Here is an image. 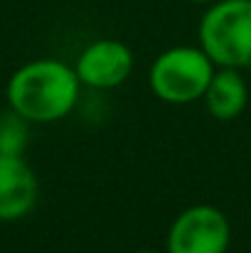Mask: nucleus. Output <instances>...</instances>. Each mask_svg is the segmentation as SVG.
<instances>
[{"label":"nucleus","mask_w":251,"mask_h":253,"mask_svg":"<svg viewBox=\"0 0 251 253\" xmlns=\"http://www.w3.org/2000/svg\"><path fill=\"white\" fill-rule=\"evenodd\" d=\"M202 98L207 103V111L217 121H234L249 103V86L239 69L217 67Z\"/></svg>","instance_id":"obj_7"},{"label":"nucleus","mask_w":251,"mask_h":253,"mask_svg":"<svg viewBox=\"0 0 251 253\" xmlns=\"http://www.w3.org/2000/svg\"><path fill=\"white\" fill-rule=\"evenodd\" d=\"M190 2H212V0H190Z\"/></svg>","instance_id":"obj_10"},{"label":"nucleus","mask_w":251,"mask_h":253,"mask_svg":"<svg viewBox=\"0 0 251 253\" xmlns=\"http://www.w3.org/2000/svg\"><path fill=\"white\" fill-rule=\"evenodd\" d=\"M133 52L126 42L118 40H96L86 44L74 64V72L82 86L89 88H116L133 72Z\"/></svg>","instance_id":"obj_5"},{"label":"nucleus","mask_w":251,"mask_h":253,"mask_svg":"<svg viewBox=\"0 0 251 253\" xmlns=\"http://www.w3.org/2000/svg\"><path fill=\"white\" fill-rule=\"evenodd\" d=\"M232 226L222 209L195 204L175 216L167 229L165 253H227Z\"/></svg>","instance_id":"obj_4"},{"label":"nucleus","mask_w":251,"mask_h":253,"mask_svg":"<svg viewBox=\"0 0 251 253\" xmlns=\"http://www.w3.org/2000/svg\"><path fill=\"white\" fill-rule=\"evenodd\" d=\"M214 69V62L200 44H177L155 57L148 82L153 93L165 103H192L204 96Z\"/></svg>","instance_id":"obj_3"},{"label":"nucleus","mask_w":251,"mask_h":253,"mask_svg":"<svg viewBox=\"0 0 251 253\" xmlns=\"http://www.w3.org/2000/svg\"><path fill=\"white\" fill-rule=\"evenodd\" d=\"M40 184L22 155L0 153V221L27 216L37 204Z\"/></svg>","instance_id":"obj_6"},{"label":"nucleus","mask_w":251,"mask_h":253,"mask_svg":"<svg viewBox=\"0 0 251 253\" xmlns=\"http://www.w3.org/2000/svg\"><path fill=\"white\" fill-rule=\"evenodd\" d=\"M136 253H160V251H153V249H141V251H136Z\"/></svg>","instance_id":"obj_9"},{"label":"nucleus","mask_w":251,"mask_h":253,"mask_svg":"<svg viewBox=\"0 0 251 253\" xmlns=\"http://www.w3.org/2000/svg\"><path fill=\"white\" fill-rule=\"evenodd\" d=\"M202 52L214 67L251 64V0H212L197 27Z\"/></svg>","instance_id":"obj_2"},{"label":"nucleus","mask_w":251,"mask_h":253,"mask_svg":"<svg viewBox=\"0 0 251 253\" xmlns=\"http://www.w3.org/2000/svg\"><path fill=\"white\" fill-rule=\"evenodd\" d=\"M5 93L10 111L27 123H54L77 108L82 82L74 67L59 59H35L10 77Z\"/></svg>","instance_id":"obj_1"},{"label":"nucleus","mask_w":251,"mask_h":253,"mask_svg":"<svg viewBox=\"0 0 251 253\" xmlns=\"http://www.w3.org/2000/svg\"><path fill=\"white\" fill-rule=\"evenodd\" d=\"M27 121L15 111L0 118V153L5 155H22L27 143Z\"/></svg>","instance_id":"obj_8"}]
</instances>
